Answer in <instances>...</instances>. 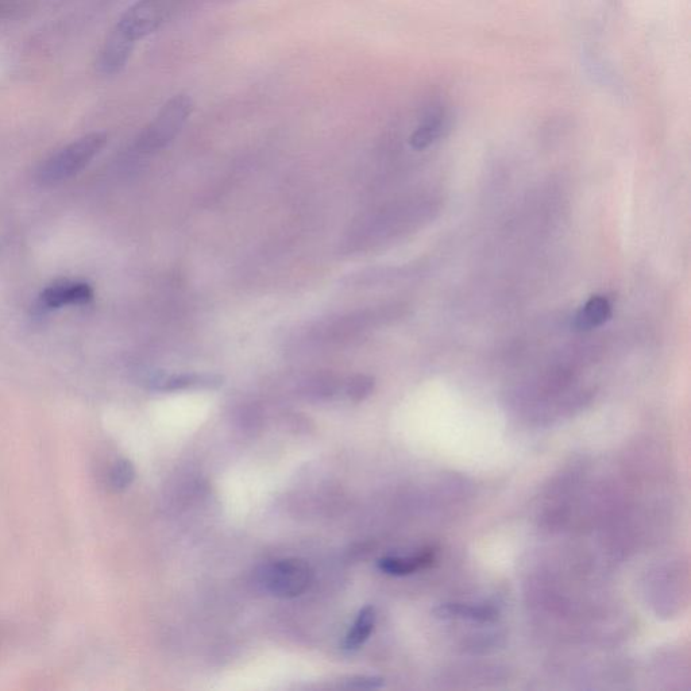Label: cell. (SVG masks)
<instances>
[{
    "label": "cell",
    "mask_w": 691,
    "mask_h": 691,
    "mask_svg": "<svg viewBox=\"0 0 691 691\" xmlns=\"http://www.w3.org/2000/svg\"><path fill=\"white\" fill-rule=\"evenodd\" d=\"M106 144V134L91 133L65 145L41 162L36 172L38 184L53 187L72 179L91 164Z\"/></svg>",
    "instance_id": "6da1fadb"
},
{
    "label": "cell",
    "mask_w": 691,
    "mask_h": 691,
    "mask_svg": "<svg viewBox=\"0 0 691 691\" xmlns=\"http://www.w3.org/2000/svg\"><path fill=\"white\" fill-rule=\"evenodd\" d=\"M193 108H195V103L191 96L187 94L173 96L161 107L156 118L142 130L135 144L137 149L142 153L152 154L167 148L184 129L185 123L191 118Z\"/></svg>",
    "instance_id": "7a4b0ae2"
},
{
    "label": "cell",
    "mask_w": 691,
    "mask_h": 691,
    "mask_svg": "<svg viewBox=\"0 0 691 691\" xmlns=\"http://www.w3.org/2000/svg\"><path fill=\"white\" fill-rule=\"evenodd\" d=\"M177 0H137L122 14L114 29L131 44L150 36L165 22L173 11Z\"/></svg>",
    "instance_id": "3957f363"
},
{
    "label": "cell",
    "mask_w": 691,
    "mask_h": 691,
    "mask_svg": "<svg viewBox=\"0 0 691 691\" xmlns=\"http://www.w3.org/2000/svg\"><path fill=\"white\" fill-rule=\"evenodd\" d=\"M314 579L310 565L301 559L289 558L262 567L260 581L274 597L295 598L310 589Z\"/></svg>",
    "instance_id": "277c9868"
},
{
    "label": "cell",
    "mask_w": 691,
    "mask_h": 691,
    "mask_svg": "<svg viewBox=\"0 0 691 691\" xmlns=\"http://www.w3.org/2000/svg\"><path fill=\"white\" fill-rule=\"evenodd\" d=\"M94 299V289L80 281L61 280L44 289L40 306L44 310H57L67 306H81Z\"/></svg>",
    "instance_id": "5b68a950"
},
{
    "label": "cell",
    "mask_w": 691,
    "mask_h": 691,
    "mask_svg": "<svg viewBox=\"0 0 691 691\" xmlns=\"http://www.w3.org/2000/svg\"><path fill=\"white\" fill-rule=\"evenodd\" d=\"M225 384V377L210 373L156 374L150 377L148 386L158 392H179L188 389H218Z\"/></svg>",
    "instance_id": "8992f818"
},
{
    "label": "cell",
    "mask_w": 691,
    "mask_h": 691,
    "mask_svg": "<svg viewBox=\"0 0 691 691\" xmlns=\"http://www.w3.org/2000/svg\"><path fill=\"white\" fill-rule=\"evenodd\" d=\"M135 45L113 29L103 42L96 60V71L102 76H117L126 68Z\"/></svg>",
    "instance_id": "52a82bcc"
},
{
    "label": "cell",
    "mask_w": 691,
    "mask_h": 691,
    "mask_svg": "<svg viewBox=\"0 0 691 691\" xmlns=\"http://www.w3.org/2000/svg\"><path fill=\"white\" fill-rule=\"evenodd\" d=\"M612 312V303L608 297L592 296L575 315L574 328L584 333V331L604 326L606 322L611 320Z\"/></svg>",
    "instance_id": "ba28073f"
},
{
    "label": "cell",
    "mask_w": 691,
    "mask_h": 691,
    "mask_svg": "<svg viewBox=\"0 0 691 691\" xmlns=\"http://www.w3.org/2000/svg\"><path fill=\"white\" fill-rule=\"evenodd\" d=\"M447 123H449V119H447L445 111L440 110V108L431 111L426 119L420 123L418 129L413 131L411 140H409L412 148L415 150H424L427 149L428 146L434 144V142L438 141L443 133H445Z\"/></svg>",
    "instance_id": "9c48e42d"
},
{
    "label": "cell",
    "mask_w": 691,
    "mask_h": 691,
    "mask_svg": "<svg viewBox=\"0 0 691 691\" xmlns=\"http://www.w3.org/2000/svg\"><path fill=\"white\" fill-rule=\"evenodd\" d=\"M435 561V551L434 550H424L419 552L415 557L409 558H399V557H386L378 561V569L382 573L393 575V577H404V575H409L416 573L418 570L426 569L430 567Z\"/></svg>",
    "instance_id": "30bf717a"
},
{
    "label": "cell",
    "mask_w": 691,
    "mask_h": 691,
    "mask_svg": "<svg viewBox=\"0 0 691 691\" xmlns=\"http://www.w3.org/2000/svg\"><path fill=\"white\" fill-rule=\"evenodd\" d=\"M439 619H469L490 623L499 619V611L492 605L446 604L435 611Z\"/></svg>",
    "instance_id": "8fae6325"
},
{
    "label": "cell",
    "mask_w": 691,
    "mask_h": 691,
    "mask_svg": "<svg viewBox=\"0 0 691 691\" xmlns=\"http://www.w3.org/2000/svg\"><path fill=\"white\" fill-rule=\"evenodd\" d=\"M376 609L373 606H365L359 611L357 619H355L353 627L346 635L343 647L347 651L358 650L359 647L364 646L366 640L370 638L374 627H376Z\"/></svg>",
    "instance_id": "7c38bea8"
},
{
    "label": "cell",
    "mask_w": 691,
    "mask_h": 691,
    "mask_svg": "<svg viewBox=\"0 0 691 691\" xmlns=\"http://www.w3.org/2000/svg\"><path fill=\"white\" fill-rule=\"evenodd\" d=\"M135 476L137 473L133 463L129 459H119L108 472V485L115 492H123L133 484Z\"/></svg>",
    "instance_id": "4fadbf2b"
},
{
    "label": "cell",
    "mask_w": 691,
    "mask_h": 691,
    "mask_svg": "<svg viewBox=\"0 0 691 691\" xmlns=\"http://www.w3.org/2000/svg\"><path fill=\"white\" fill-rule=\"evenodd\" d=\"M374 389V378L358 374L346 384V395L353 401H362L370 396Z\"/></svg>",
    "instance_id": "5bb4252c"
},
{
    "label": "cell",
    "mask_w": 691,
    "mask_h": 691,
    "mask_svg": "<svg viewBox=\"0 0 691 691\" xmlns=\"http://www.w3.org/2000/svg\"><path fill=\"white\" fill-rule=\"evenodd\" d=\"M310 388L316 396H331V393L337 389V384L331 376H319L311 382Z\"/></svg>",
    "instance_id": "9a60e30c"
},
{
    "label": "cell",
    "mask_w": 691,
    "mask_h": 691,
    "mask_svg": "<svg viewBox=\"0 0 691 691\" xmlns=\"http://www.w3.org/2000/svg\"><path fill=\"white\" fill-rule=\"evenodd\" d=\"M384 678L380 677H354L349 681V686L354 687V689H380L384 686Z\"/></svg>",
    "instance_id": "2e32d148"
},
{
    "label": "cell",
    "mask_w": 691,
    "mask_h": 691,
    "mask_svg": "<svg viewBox=\"0 0 691 691\" xmlns=\"http://www.w3.org/2000/svg\"><path fill=\"white\" fill-rule=\"evenodd\" d=\"M25 0H0V19L10 17L21 9Z\"/></svg>",
    "instance_id": "e0dca14e"
}]
</instances>
